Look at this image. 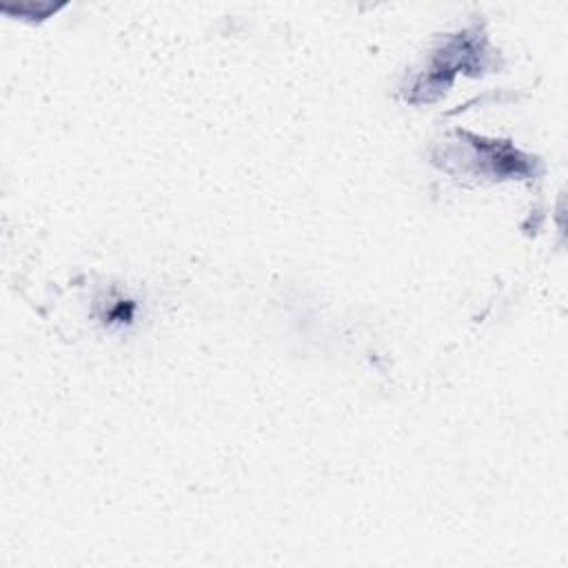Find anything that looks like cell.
I'll use <instances>...</instances> for the list:
<instances>
[{
  "label": "cell",
  "mask_w": 568,
  "mask_h": 568,
  "mask_svg": "<svg viewBox=\"0 0 568 568\" xmlns=\"http://www.w3.org/2000/svg\"><path fill=\"white\" fill-rule=\"evenodd\" d=\"M462 146H466V151H468L464 155V164L470 166L479 175H490V178L499 180V178L530 173V162H528L530 158L521 155L510 144H499L495 140H481V138H468V142H462Z\"/></svg>",
  "instance_id": "cell-1"
}]
</instances>
